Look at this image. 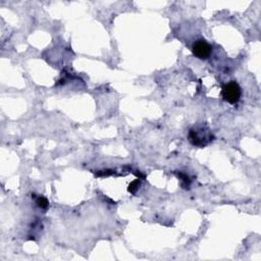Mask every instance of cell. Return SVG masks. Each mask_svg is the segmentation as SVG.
I'll list each match as a JSON object with an SVG mask.
<instances>
[{"label": "cell", "instance_id": "obj_2", "mask_svg": "<svg viewBox=\"0 0 261 261\" xmlns=\"http://www.w3.org/2000/svg\"><path fill=\"white\" fill-rule=\"evenodd\" d=\"M221 96L224 101H227L230 104L238 103L242 96V89L240 85L235 81L227 83L222 87Z\"/></svg>", "mask_w": 261, "mask_h": 261}, {"label": "cell", "instance_id": "obj_4", "mask_svg": "<svg viewBox=\"0 0 261 261\" xmlns=\"http://www.w3.org/2000/svg\"><path fill=\"white\" fill-rule=\"evenodd\" d=\"M36 204L39 208H41V209H47L48 206H49L48 200L43 196H38L36 198Z\"/></svg>", "mask_w": 261, "mask_h": 261}, {"label": "cell", "instance_id": "obj_5", "mask_svg": "<svg viewBox=\"0 0 261 261\" xmlns=\"http://www.w3.org/2000/svg\"><path fill=\"white\" fill-rule=\"evenodd\" d=\"M140 184H141V183H140V180H135L134 182H132V183L130 184L128 191H129L130 193L135 194V193L137 192V190L139 189V187H140Z\"/></svg>", "mask_w": 261, "mask_h": 261}, {"label": "cell", "instance_id": "obj_1", "mask_svg": "<svg viewBox=\"0 0 261 261\" xmlns=\"http://www.w3.org/2000/svg\"><path fill=\"white\" fill-rule=\"evenodd\" d=\"M189 141L197 147H205L214 140V136L207 126L198 125L189 131Z\"/></svg>", "mask_w": 261, "mask_h": 261}, {"label": "cell", "instance_id": "obj_3", "mask_svg": "<svg viewBox=\"0 0 261 261\" xmlns=\"http://www.w3.org/2000/svg\"><path fill=\"white\" fill-rule=\"evenodd\" d=\"M192 52L195 57L199 59H207L210 56L212 48L205 40H198L192 46Z\"/></svg>", "mask_w": 261, "mask_h": 261}]
</instances>
